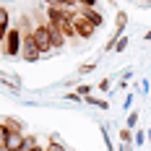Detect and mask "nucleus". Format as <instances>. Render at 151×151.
<instances>
[{"instance_id":"f257e3e1","label":"nucleus","mask_w":151,"mask_h":151,"mask_svg":"<svg viewBox=\"0 0 151 151\" xmlns=\"http://www.w3.org/2000/svg\"><path fill=\"white\" fill-rule=\"evenodd\" d=\"M3 55H8V58H18L21 55V50H24V31L18 29V26H11L8 31V37H5V42H3Z\"/></svg>"},{"instance_id":"f03ea898","label":"nucleus","mask_w":151,"mask_h":151,"mask_svg":"<svg viewBox=\"0 0 151 151\" xmlns=\"http://www.w3.org/2000/svg\"><path fill=\"white\" fill-rule=\"evenodd\" d=\"M21 58L26 63H37L39 58H45L42 55V50L37 45V39H34V34H24V50H21Z\"/></svg>"},{"instance_id":"7ed1b4c3","label":"nucleus","mask_w":151,"mask_h":151,"mask_svg":"<svg viewBox=\"0 0 151 151\" xmlns=\"http://www.w3.org/2000/svg\"><path fill=\"white\" fill-rule=\"evenodd\" d=\"M34 39H37V45L42 50V55L50 52V47H52V34H50V24H39V26H34Z\"/></svg>"},{"instance_id":"20e7f679","label":"nucleus","mask_w":151,"mask_h":151,"mask_svg":"<svg viewBox=\"0 0 151 151\" xmlns=\"http://www.w3.org/2000/svg\"><path fill=\"white\" fill-rule=\"evenodd\" d=\"M73 26H76L78 39H91V37H94V31H96V26H94V24H91L83 13H78V16L73 18Z\"/></svg>"},{"instance_id":"39448f33","label":"nucleus","mask_w":151,"mask_h":151,"mask_svg":"<svg viewBox=\"0 0 151 151\" xmlns=\"http://www.w3.org/2000/svg\"><path fill=\"white\" fill-rule=\"evenodd\" d=\"M24 141H26V136H24L21 130H11V136L5 141V149L8 151H21L24 149Z\"/></svg>"},{"instance_id":"423d86ee","label":"nucleus","mask_w":151,"mask_h":151,"mask_svg":"<svg viewBox=\"0 0 151 151\" xmlns=\"http://www.w3.org/2000/svg\"><path fill=\"white\" fill-rule=\"evenodd\" d=\"M78 13H83V16L91 21V24H94V26H102V24H104V18H102V13H99L96 8H81Z\"/></svg>"},{"instance_id":"0eeeda50","label":"nucleus","mask_w":151,"mask_h":151,"mask_svg":"<svg viewBox=\"0 0 151 151\" xmlns=\"http://www.w3.org/2000/svg\"><path fill=\"white\" fill-rule=\"evenodd\" d=\"M50 34H52V47H58V50L65 47V34H63L58 26H52V24H50Z\"/></svg>"},{"instance_id":"6e6552de","label":"nucleus","mask_w":151,"mask_h":151,"mask_svg":"<svg viewBox=\"0 0 151 151\" xmlns=\"http://www.w3.org/2000/svg\"><path fill=\"white\" fill-rule=\"evenodd\" d=\"M115 26H117V29H125V26H128V13H125V11H117V16H115Z\"/></svg>"},{"instance_id":"1a4fd4ad","label":"nucleus","mask_w":151,"mask_h":151,"mask_svg":"<svg viewBox=\"0 0 151 151\" xmlns=\"http://www.w3.org/2000/svg\"><path fill=\"white\" fill-rule=\"evenodd\" d=\"M83 102H86V104H94V107H99V109H109V104H107L104 99H96V96H86Z\"/></svg>"},{"instance_id":"9d476101","label":"nucleus","mask_w":151,"mask_h":151,"mask_svg":"<svg viewBox=\"0 0 151 151\" xmlns=\"http://www.w3.org/2000/svg\"><path fill=\"white\" fill-rule=\"evenodd\" d=\"M3 122H5L11 130H21V133H24V122H21V120H16V117H5Z\"/></svg>"},{"instance_id":"9b49d317","label":"nucleus","mask_w":151,"mask_h":151,"mask_svg":"<svg viewBox=\"0 0 151 151\" xmlns=\"http://www.w3.org/2000/svg\"><path fill=\"white\" fill-rule=\"evenodd\" d=\"M11 136V128L5 125V122H0V149H5V141Z\"/></svg>"},{"instance_id":"f8f14e48","label":"nucleus","mask_w":151,"mask_h":151,"mask_svg":"<svg viewBox=\"0 0 151 151\" xmlns=\"http://www.w3.org/2000/svg\"><path fill=\"white\" fill-rule=\"evenodd\" d=\"M45 151H68V149H65V146H63L60 141H58V138L52 136V138H50V143H47V149H45Z\"/></svg>"},{"instance_id":"ddd939ff","label":"nucleus","mask_w":151,"mask_h":151,"mask_svg":"<svg viewBox=\"0 0 151 151\" xmlns=\"http://www.w3.org/2000/svg\"><path fill=\"white\" fill-rule=\"evenodd\" d=\"M91 91H94V86H91V83H81V86H76V94H81L83 99H86V96H91Z\"/></svg>"},{"instance_id":"4468645a","label":"nucleus","mask_w":151,"mask_h":151,"mask_svg":"<svg viewBox=\"0 0 151 151\" xmlns=\"http://www.w3.org/2000/svg\"><path fill=\"white\" fill-rule=\"evenodd\" d=\"M11 24V13H8V8L5 5H0V26H8ZM11 29V26H8Z\"/></svg>"},{"instance_id":"2eb2a0df","label":"nucleus","mask_w":151,"mask_h":151,"mask_svg":"<svg viewBox=\"0 0 151 151\" xmlns=\"http://www.w3.org/2000/svg\"><path fill=\"white\" fill-rule=\"evenodd\" d=\"M133 138H136V136H133V133H130V128L125 125V128L120 130V141H122V143H128V146H130V141H133Z\"/></svg>"},{"instance_id":"dca6fc26","label":"nucleus","mask_w":151,"mask_h":151,"mask_svg":"<svg viewBox=\"0 0 151 151\" xmlns=\"http://www.w3.org/2000/svg\"><path fill=\"white\" fill-rule=\"evenodd\" d=\"M128 45H130V39H128V37H120V39H117V45L112 47V50H115V52H122Z\"/></svg>"},{"instance_id":"f3484780","label":"nucleus","mask_w":151,"mask_h":151,"mask_svg":"<svg viewBox=\"0 0 151 151\" xmlns=\"http://www.w3.org/2000/svg\"><path fill=\"white\" fill-rule=\"evenodd\" d=\"M34 146H39V143H37V138H34V136H26V141H24V149H21V151L34 149Z\"/></svg>"},{"instance_id":"a211bd4d","label":"nucleus","mask_w":151,"mask_h":151,"mask_svg":"<svg viewBox=\"0 0 151 151\" xmlns=\"http://www.w3.org/2000/svg\"><path fill=\"white\" fill-rule=\"evenodd\" d=\"M94 68H96V65H94V63H83V65H81V68H78V73H81V76H86V73H91V70H94Z\"/></svg>"},{"instance_id":"6ab92c4d","label":"nucleus","mask_w":151,"mask_h":151,"mask_svg":"<svg viewBox=\"0 0 151 151\" xmlns=\"http://www.w3.org/2000/svg\"><path fill=\"white\" fill-rule=\"evenodd\" d=\"M76 5H78V8H94L96 0H76Z\"/></svg>"},{"instance_id":"aec40b11","label":"nucleus","mask_w":151,"mask_h":151,"mask_svg":"<svg viewBox=\"0 0 151 151\" xmlns=\"http://www.w3.org/2000/svg\"><path fill=\"white\" fill-rule=\"evenodd\" d=\"M136 122H138V112L133 109V112L128 115V128H136Z\"/></svg>"},{"instance_id":"412c9836","label":"nucleus","mask_w":151,"mask_h":151,"mask_svg":"<svg viewBox=\"0 0 151 151\" xmlns=\"http://www.w3.org/2000/svg\"><path fill=\"white\" fill-rule=\"evenodd\" d=\"M133 141H136L138 146H141V143H146V141H149V138H146V130H138V133H136V138H133Z\"/></svg>"},{"instance_id":"4be33fe9","label":"nucleus","mask_w":151,"mask_h":151,"mask_svg":"<svg viewBox=\"0 0 151 151\" xmlns=\"http://www.w3.org/2000/svg\"><path fill=\"white\" fill-rule=\"evenodd\" d=\"M96 89H99V91H109V78H102V81H99V86H96Z\"/></svg>"},{"instance_id":"5701e85b","label":"nucleus","mask_w":151,"mask_h":151,"mask_svg":"<svg viewBox=\"0 0 151 151\" xmlns=\"http://www.w3.org/2000/svg\"><path fill=\"white\" fill-rule=\"evenodd\" d=\"M130 104H133V94H128V96H125V109H130Z\"/></svg>"},{"instance_id":"b1692460","label":"nucleus","mask_w":151,"mask_h":151,"mask_svg":"<svg viewBox=\"0 0 151 151\" xmlns=\"http://www.w3.org/2000/svg\"><path fill=\"white\" fill-rule=\"evenodd\" d=\"M143 39H146V42H151V31H146V34H143Z\"/></svg>"},{"instance_id":"393cba45","label":"nucleus","mask_w":151,"mask_h":151,"mask_svg":"<svg viewBox=\"0 0 151 151\" xmlns=\"http://www.w3.org/2000/svg\"><path fill=\"white\" fill-rule=\"evenodd\" d=\"M120 151H130V146H128V143H122V146H120Z\"/></svg>"},{"instance_id":"a878e982","label":"nucleus","mask_w":151,"mask_h":151,"mask_svg":"<svg viewBox=\"0 0 151 151\" xmlns=\"http://www.w3.org/2000/svg\"><path fill=\"white\" fill-rule=\"evenodd\" d=\"M26 151H45L42 146H34V149H26Z\"/></svg>"},{"instance_id":"bb28decb","label":"nucleus","mask_w":151,"mask_h":151,"mask_svg":"<svg viewBox=\"0 0 151 151\" xmlns=\"http://www.w3.org/2000/svg\"><path fill=\"white\" fill-rule=\"evenodd\" d=\"M146 138H149V143H151V128H149V130H146Z\"/></svg>"}]
</instances>
